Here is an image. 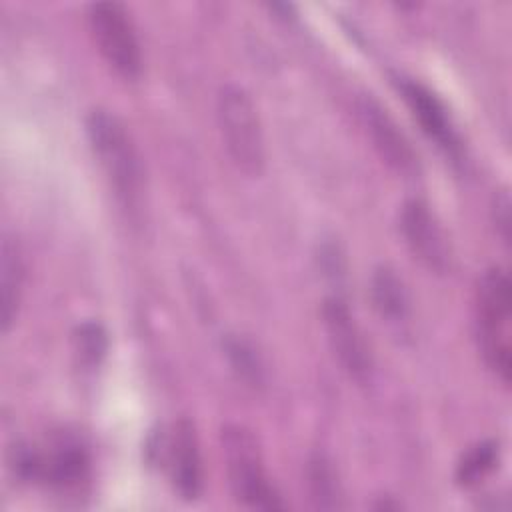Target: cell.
<instances>
[{
	"label": "cell",
	"mask_w": 512,
	"mask_h": 512,
	"mask_svg": "<svg viewBox=\"0 0 512 512\" xmlns=\"http://www.w3.org/2000/svg\"><path fill=\"white\" fill-rule=\"evenodd\" d=\"M24 258L20 244L12 236L2 238L0 248V324L6 334L18 316L24 290Z\"/></svg>",
	"instance_id": "obj_12"
},
{
	"label": "cell",
	"mask_w": 512,
	"mask_h": 512,
	"mask_svg": "<svg viewBox=\"0 0 512 512\" xmlns=\"http://www.w3.org/2000/svg\"><path fill=\"white\" fill-rule=\"evenodd\" d=\"M356 108L382 160L402 176L418 174V156L390 114L370 96H360Z\"/></svg>",
	"instance_id": "obj_9"
},
{
	"label": "cell",
	"mask_w": 512,
	"mask_h": 512,
	"mask_svg": "<svg viewBox=\"0 0 512 512\" xmlns=\"http://www.w3.org/2000/svg\"><path fill=\"white\" fill-rule=\"evenodd\" d=\"M220 440L228 482L236 500L254 510L284 508L280 494L264 470L262 452L254 434L240 424H228L222 428Z\"/></svg>",
	"instance_id": "obj_3"
},
{
	"label": "cell",
	"mask_w": 512,
	"mask_h": 512,
	"mask_svg": "<svg viewBox=\"0 0 512 512\" xmlns=\"http://www.w3.org/2000/svg\"><path fill=\"white\" fill-rule=\"evenodd\" d=\"M400 228L410 252L428 270L436 274L450 270L448 240L426 202L408 200L400 214Z\"/></svg>",
	"instance_id": "obj_8"
},
{
	"label": "cell",
	"mask_w": 512,
	"mask_h": 512,
	"mask_svg": "<svg viewBox=\"0 0 512 512\" xmlns=\"http://www.w3.org/2000/svg\"><path fill=\"white\" fill-rule=\"evenodd\" d=\"M306 484L310 500L320 510H338L342 502V486L332 460L324 452H314L306 464Z\"/></svg>",
	"instance_id": "obj_14"
},
{
	"label": "cell",
	"mask_w": 512,
	"mask_h": 512,
	"mask_svg": "<svg viewBox=\"0 0 512 512\" xmlns=\"http://www.w3.org/2000/svg\"><path fill=\"white\" fill-rule=\"evenodd\" d=\"M322 322L328 344L342 370L358 384H366L372 376V358L364 336L340 296H328L322 304Z\"/></svg>",
	"instance_id": "obj_6"
},
{
	"label": "cell",
	"mask_w": 512,
	"mask_h": 512,
	"mask_svg": "<svg viewBox=\"0 0 512 512\" xmlns=\"http://www.w3.org/2000/svg\"><path fill=\"white\" fill-rule=\"evenodd\" d=\"M86 132L98 164L122 208L132 216L142 210L146 176L138 148L126 126L108 110L96 108L86 118Z\"/></svg>",
	"instance_id": "obj_1"
},
{
	"label": "cell",
	"mask_w": 512,
	"mask_h": 512,
	"mask_svg": "<svg viewBox=\"0 0 512 512\" xmlns=\"http://www.w3.org/2000/svg\"><path fill=\"white\" fill-rule=\"evenodd\" d=\"M498 462V444L496 442H478L474 444L458 462L456 480L462 486H474L480 482Z\"/></svg>",
	"instance_id": "obj_16"
},
{
	"label": "cell",
	"mask_w": 512,
	"mask_h": 512,
	"mask_svg": "<svg viewBox=\"0 0 512 512\" xmlns=\"http://www.w3.org/2000/svg\"><path fill=\"white\" fill-rule=\"evenodd\" d=\"M370 300L378 316L394 326L408 322L410 296L402 278L390 266H378L370 278Z\"/></svg>",
	"instance_id": "obj_13"
},
{
	"label": "cell",
	"mask_w": 512,
	"mask_h": 512,
	"mask_svg": "<svg viewBox=\"0 0 512 512\" xmlns=\"http://www.w3.org/2000/svg\"><path fill=\"white\" fill-rule=\"evenodd\" d=\"M88 28L106 64L124 80H136L142 72V52L126 8L118 2L92 4Z\"/></svg>",
	"instance_id": "obj_5"
},
{
	"label": "cell",
	"mask_w": 512,
	"mask_h": 512,
	"mask_svg": "<svg viewBox=\"0 0 512 512\" xmlns=\"http://www.w3.org/2000/svg\"><path fill=\"white\" fill-rule=\"evenodd\" d=\"M216 118L222 142L234 166L258 176L264 170V138L250 94L238 84H224L216 96Z\"/></svg>",
	"instance_id": "obj_4"
},
{
	"label": "cell",
	"mask_w": 512,
	"mask_h": 512,
	"mask_svg": "<svg viewBox=\"0 0 512 512\" xmlns=\"http://www.w3.org/2000/svg\"><path fill=\"white\" fill-rule=\"evenodd\" d=\"M398 92L406 100L408 108L412 110L414 118L418 120L424 134L436 142L440 150L446 152V156L458 160L462 154L458 132L450 120V114L446 112L444 104L436 98L434 92H430L420 82H414L410 78H396Z\"/></svg>",
	"instance_id": "obj_10"
},
{
	"label": "cell",
	"mask_w": 512,
	"mask_h": 512,
	"mask_svg": "<svg viewBox=\"0 0 512 512\" xmlns=\"http://www.w3.org/2000/svg\"><path fill=\"white\" fill-rule=\"evenodd\" d=\"M224 354L242 382H246L252 388H260L264 384L262 358L248 340L240 336H228L224 340Z\"/></svg>",
	"instance_id": "obj_15"
},
{
	"label": "cell",
	"mask_w": 512,
	"mask_h": 512,
	"mask_svg": "<svg viewBox=\"0 0 512 512\" xmlns=\"http://www.w3.org/2000/svg\"><path fill=\"white\" fill-rule=\"evenodd\" d=\"M158 448L156 452L170 474L174 490L184 500H196L202 494L204 470L194 424L186 418L178 420Z\"/></svg>",
	"instance_id": "obj_7"
},
{
	"label": "cell",
	"mask_w": 512,
	"mask_h": 512,
	"mask_svg": "<svg viewBox=\"0 0 512 512\" xmlns=\"http://www.w3.org/2000/svg\"><path fill=\"white\" fill-rule=\"evenodd\" d=\"M90 472L86 448L74 438H60L48 452L38 450L36 482H46L54 488L68 490L80 486Z\"/></svg>",
	"instance_id": "obj_11"
},
{
	"label": "cell",
	"mask_w": 512,
	"mask_h": 512,
	"mask_svg": "<svg viewBox=\"0 0 512 512\" xmlns=\"http://www.w3.org/2000/svg\"><path fill=\"white\" fill-rule=\"evenodd\" d=\"M106 346H108V340H106V332L102 330V326L88 322L78 328L76 350L84 364H88V366L98 364L102 360V356L106 354Z\"/></svg>",
	"instance_id": "obj_17"
},
{
	"label": "cell",
	"mask_w": 512,
	"mask_h": 512,
	"mask_svg": "<svg viewBox=\"0 0 512 512\" xmlns=\"http://www.w3.org/2000/svg\"><path fill=\"white\" fill-rule=\"evenodd\" d=\"M510 306L512 290L504 270L490 268L476 290V340L486 366L510 382Z\"/></svg>",
	"instance_id": "obj_2"
},
{
	"label": "cell",
	"mask_w": 512,
	"mask_h": 512,
	"mask_svg": "<svg viewBox=\"0 0 512 512\" xmlns=\"http://www.w3.org/2000/svg\"><path fill=\"white\" fill-rule=\"evenodd\" d=\"M508 214H510V200H508L506 194H502L500 198H496V204H494V222L500 228V234H502L504 242H508V238H510V234H508L510 216Z\"/></svg>",
	"instance_id": "obj_18"
}]
</instances>
